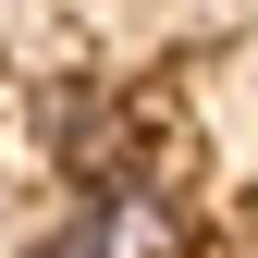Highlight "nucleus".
<instances>
[{"label":"nucleus","mask_w":258,"mask_h":258,"mask_svg":"<svg viewBox=\"0 0 258 258\" xmlns=\"http://www.w3.org/2000/svg\"><path fill=\"white\" fill-rule=\"evenodd\" d=\"M25 258H111V246L86 234V209H74V221H61V234H37V246H25Z\"/></svg>","instance_id":"obj_1"}]
</instances>
